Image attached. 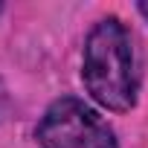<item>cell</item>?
Returning <instances> with one entry per match:
<instances>
[{"label":"cell","mask_w":148,"mask_h":148,"mask_svg":"<svg viewBox=\"0 0 148 148\" xmlns=\"http://www.w3.org/2000/svg\"><path fill=\"white\" fill-rule=\"evenodd\" d=\"M0 12H3V3H0Z\"/></svg>","instance_id":"obj_4"},{"label":"cell","mask_w":148,"mask_h":148,"mask_svg":"<svg viewBox=\"0 0 148 148\" xmlns=\"http://www.w3.org/2000/svg\"><path fill=\"white\" fill-rule=\"evenodd\" d=\"M82 84L87 96L110 110L128 113L139 102L142 87V55L131 26L116 18H99L82 44Z\"/></svg>","instance_id":"obj_1"},{"label":"cell","mask_w":148,"mask_h":148,"mask_svg":"<svg viewBox=\"0 0 148 148\" xmlns=\"http://www.w3.org/2000/svg\"><path fill=\"white\" fill-rule=\"evenodd\" d=\"M136 12L142 15V21L148 23V0H139V3H136Z\"/></svg>","instance_id":"obj_3"},{"label":"cell","mask_w":148,"mask_h":148,"mask_svg":"<svg viewBox=\"0 0 148 148\" xmlns=\"http://www.w3.org/2000/svg\"><path fill=\"white\" fill-rule=\"evenodd\" d=\"M35 142L41 148H119L113 128L79 96H61L44 108Z\"/></svg>","instance_id":"obj_2"}]
</instances>
